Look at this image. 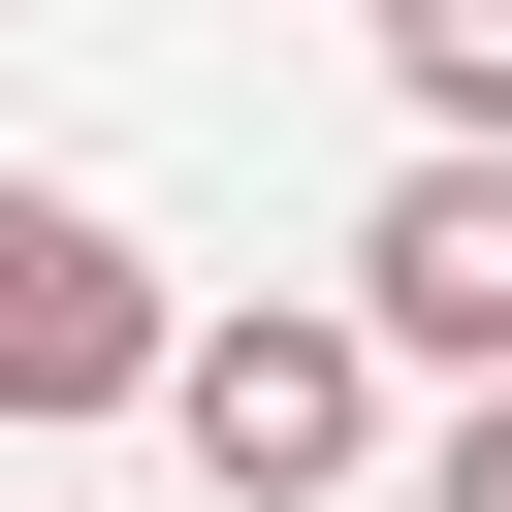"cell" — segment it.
I'll return each instance as SVG.
<instances>
[{
  "instance_id": "1",
  "label": "cell",
  "mask_w": 512,
  "mask_h": 512,
  "mask_svg": "<svg viewBox=\"0 0 512 512\" xmlns=\"http://www.w3.org/2000/svg\"><path fill=\"white\" fill-rule=\"evenodd\" d=\"M160 448H192L224 512H320V480H384V352H352V288H224V320L160 352Z\"/></svg>"
},
{
  "instance_id": "2",
  "label": "cell",
  "mask_w": 512,
  "mask_h": 512,
  "mask_svg": "<svg viewBox=\"0 0 512 512\" xmlns=\"http://www.w3.org/2000/svg\"><path fill=\"white\" fill-rule=\"evenodd\" d=\"M160 352H192V288H160L96 192H0V448H32V416H160Z\"/></svg>"
},
{
  "instance_id": "3",
  "label": "cell",
  "mask_w": 512,
  "mask_h": 512,
  "mask_svg": "<svg viewBox=\"0 0 512 512\" xmlns=\"http://www.w3.org/2000/svg\"><path fill=\"white\" fill-rule=\"evenodd\" d=\"M352 352H448V416L512 384V160H416L352 224Z\"/></svg>"
},
{
  "instance_id": "4",
  "label": "cell",
  "mask_w": 512,
  "mask_h": 512,
  "mask_svg": "<svg viewBox=\"0 0 512 512\" xmlns=\"http://www.w3.org/2000/svg\"><path fill=\"white\" fill-rule=\"evenodd\" d=\"M384 96H416V160H512V0H384Z\"/></svg>"
},
{
  "instance_id": "5",
  "label": "cell",
  "mask_w": 512,
  "mask_h": 512,
  "mask_svg": "<svg viewBox=\"0 0 512 512\" xmlns=\"http://www.w3.org/2000/svg\"><path fill=\"white\" fill-rule=\"evenodd\" d=\"M416 512H512V384H480V416H448V448H416Z\"/></svg>"
}]
</instances>
